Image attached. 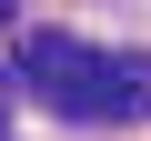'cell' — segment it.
I'll return each mask as SVG.
<instances>
[{"label": "cell", "mask_w": 151, "mask_h": 141, "mask_svg": "<svg viewBox=\"0 0 151 141\" xmlns=\"http://www.w3.org/2000/svg\"><path fill=\"white\" fill-rule=\"evenodd\" d=\"M0 30H10V0H0Z\"/></svg>", "instance_id": "3957f363"}, {"label": "cell", "mask_w": 151, "mask_h": 141, "mask_svg": "<svg viewBox=\"0 0 151 141\" xmlns=\"http://www.w3.org/2000/svg\"><path fill=\"white\" fill-rule=\"evenodd\" d=\"M0 141H10V131H0Z\"/></svg>", "instance_id": "277c9868"}, {"label": "cell", "mask_w": 151, "mask_h": 141, "mask_svg": "<svg viewBox=\"0 0 151 141\" xmlns=\"http://www.w3.org/2000/svg\"><path fill=\"white\" fill-rule=\"evenodd\" d=\"M20 91H40L50 111L70 121H141L151 111V60H101L91 40H70V30H30L20 40V70H10Z\"/></svg>", "instance_id": "6da1fadb"}, {"label": "cell", "mask_w": 151, "mask_h": 141, "mask_svg": "<svg viewBox=\"0 0 151 141\" xmlns=\"http://www.w3.org/2000/svg\"><path fill=\"white\" fill-rule=\"evenodd\" d=\"M0 131H10V70H0Z\"/></svg>", "instance_id": "7a4b0ae2"}]
</instances>
